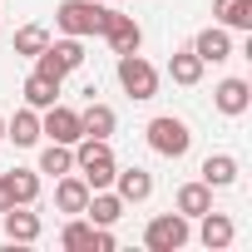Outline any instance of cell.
Listing matches in <instances>:
<instances>
[{
  "label": "cell",
  "mask_w": 252,
  "mask_h": 252,
  "mask_svg": "<svg viewBox=\"0 0 252 252\" xmlns=\"http://www.w3.org/2000/svg\"><path fill=\"white\" fill-rule=\"evenodd\" d=\"M0 15H5V10H0Z\"/></svg>",
  "instance_id": "30"
},
{
  "label": "cell",
  "mask_w": 252,
  "mask_h": 252,
  "mask_svg": "<svg viewBox=\"0 0 252 252\" xmlns=\"http://www.w3.org/2000/svg\"><path fill=\"white\" fill-rule=\"evenodd\" d=\"M213 15L222 30H252V0H213Z\"/></svg>",
  "instance_id": "22"
},
{
  "label": "cell",
  "mask_w": 252,
  "mask_h": 252,
  "mask_svg": "<svg viewBox=\"0 0 252 252\" xmlns=\"http://www.w3.org/2000/svg\"><path fill=\"white\" fill-rule=\"evenodd\" d=\"M198 222H203V227H198V242H203L208 252H222V247H232L237 227H232V218H227V213H213V208H208Z\"/></svg>",
  "instance_id": "16"
},
{
  "label": "cell",
  "mask_w": 252,
  "mask_h": 252,
  "mask_svg": "<svg viewBox=\"0 0 252 252\" xmlns=\"http://www.w3.org/2000/svg\"><path fill=\"white\" fill-rule=\"evenodd\" d=\"M40 173H50V178L74 173V144H45L40 149Z\"/></svg>",
  "instance_id": "23"
},
{
  "label": "cell",
  "mask_w": 252,
  "mask_h": 252,
  "mask_svg": "<svg viewBox=\"0 0 252 252\" xmlns=\"http://www.w3.org/2000/svg\"><path fill=\"white\" fill-rule=\"evenodd\" d=\"M104 15H109V0H60V5H55V25L64 35H74V40L99 35Z\"/></svg>",
  "instance_id": "2"
},
{
  "label": "cell",
  "mask_w": 252,
  "mask_h": 252,
  "mask_svg": "<svg viewBox=\"0 0 252 252\" xmlns=\"http://www.w3.org/2000/svg\"><path fill=\"white\" fill-rule=\"evenodd\" d=\"M79 129H84V139H114V129H119V114H114L109 104L89 99V109H79Z\"/></svg>",
  "instance_id": "17"
},
{
  "label": "cell",
  "mask_w": 252,
  "mask_h": 252,
  "mask_svg": "<svg viewBox=\"0 0 252 252\" xmlns=\"http://www.w3.org/2000/svg\"><path fill=\"white\" fill-rule=\"evenodd\" d=\"M188 237H193V227H188V218L178 208L149 218V227H144V247L149 252H178V247H188Z\"/></svg>",
  "instance_id": "5"
},
{
  "label": "cell",
  "mask_w": 252,
  "mask_h": 252,
  "mask_svg": "<svg viewBox=\"0 0 252 252\" xmlns=\"http://www.w3.org/2000/svg\"><path fill=\"white\" fill-rule=\"evenodd\" d=\"M84 218H89L94 227H114V222L124 218V198H119L114 188H94L89 203H84Z\"/></svg>",
  "instance_id": "15"
},
{
  "label": "cell",
  "mask_w": 252,
  "mask_h": 252,
  "mask_svg": "<svg viewBox=\"0 0 252 252\" xmlns=\"http://www.w3.org/2000/svg\"><path fill=\"white\" fill-rule=\"evenodd\" d=\"M60 247H64V252H94V222H89L84 213H74V218L64 222V232H60Z\"/></svg>",
  "instance_id": "21"
},
{
  "label": "cell",
  "mask_w": 252,
  "mask_h": 252,
  "mask_svg": "<svg viewBox=\"0 0 252 252\" xmlns=\"http://www.w3.org/2000/svg\"><path fill=\"white\" fill-rule=\"evenodd\" d=\"M213 104H218V114H227V119H242L247 114V104H252V84L247 79H222L218 89H213Z\"/></svg>",
  "instance_id": "11"
},
{
  "label": "cell",
  "mask_w": 252,
  "mask_h": 252,
  "mask_svg": "<svg viewBox=\"0 0 252 252\" xmlns=\"http://www.w3.org/2000/svg\"><path fill=\"white\" fill-rule=\"evenodd\" d=\"M0 222H5V237H10V242H40V232H45L40 213H30L25 203L5 208V213H0Z\"/></svg>",
  "instance_id": "10"
},
{
  "label": "cell",
  "mask_w": 252,
  "mask_h": 252,
  "mask_svg": "<svg viewBox=\"0 0 252 252\" xmlns=\"http://www.w3.org/2000/svg\"><path fill=\"white\" fill-rule=\"evenodd\" d=\"M20 94H25V104H30V109H50V104H60V84H55V79H45V74H30Z\"/></svg>",
  "instance_id": "24"
},
{
  "label": "cell",
  "mask_w": 252,
  "mask_h": 252,
  "mask_svg": "<svg viewBox=\"0 0 252 252\" xmlns=\"http://www.w3.org/2000/svg\"><path fill=\"white\" fill-rule=\"evenodd\" d=\"M45 45H50V30H45V25H20V30H15V55L35 60Z\"/></svg>",
  "instance_id": "26"
},
{
  "label": "cell",
  "mask_w": 252,
  "mask_h": 252,
  "mask_svg": "<svg viewBox=\"0 0 252 252\" xmlns=\"http://www.w3.org/2000/svg\"><path fill=\"white\" fill-rule=\"evenodd\" d=\"M119 84L129 99H154L158 94V69L134 50V55H119Z\"/></svg>",
  "instance_id": "6"
},
{
  "label": "cell",
  "mask_w": 252,
  "mask_h": 252,
  "mask_svg": "<svg viewBox=\"0 0 252 252\" xmlns=\"http://www.w3.org/2000/svg\"><path fill=\"white\" fill-rule=\"evenodd\" d=\"M114 247H119V237L109 227H94V252H114Z\"/></svg>",
  "instance_id": "27"
},
{
  "label": "cell",
  "mask_w": 252,
  "mask_h": 252,
  "mask_svg": "<svg viewBox=\"0 0 252 252\" xmlns=\"http://www.w3.org/2000/svg\"><path fill=\"white\" fill-rule=\"evenodd\" d=\"M5 139H10L15 149H35V144L45 139V134H40V109H30V104L15 109V114L5 119Z\"/></svg>",
  "instance_id": "13"
},
{
  "label": "cell",
  "mask_w": 252,
  "mask_h": 252,
  "mask_svg": "<svg viewBox=\"0 0 252 252\" xmlns=\"http://www.w3.org/2000/svg\"><path fill=\"white\" fill-rule=\"evenodd\" d=\"M109 188L124 198V208H134V203H149V198H154V173L139 168V163H134V168H119Z\"/></svg>",
  "instance_id": "9"
},
{
  "label": "cell",
  "mask_w": 252,
  "mask_h": 252,
  "mask_svg": "<svg viewBox=\"0 0 252 252\" xmlns=\"http://www.w3.org/2000/svg\"><path fill=\"white\" fill-rule=\"evenodd\" d=\"M173 208H178V213L193 222V218H203V213L213 208V188H208L203 178H198V183H183V188L173 193Z\"/></svg>",
  "instance_id": "18"
},
{
  "label": "cell",
  "mask_w": 252,
  "mask_h": 252,
  "mask_svg": "<svg viewBox=\"0 0 252 252\" xmlns=\"http://www.w3.org/2000/svg\"><path fill=\"white\" fill-rule=\"evenodd\" d=\"M203 183L208 188H232L237 183V158L232 154H208L203 158Z\"/></svg>",
  "instance_id": "20"
},
{
  "label": "cell",
  "mask_w": 252,
  "mask_h": 252,
  "mask_svg": "<svg viewBox=\"0 0 252 252\" xmlns=\"http://www.w3.org/2000/svg\"><path fill=\"white\" fill-rule=\"evenodd\" d=\"M74 173L89 183V193H94V188H109L114 173H119L109 139H79V144H74Z\"/></svg>",
  "instance_id": "1"
},
{
  "label": "cell",
  "mask_w": 252,
  "mask_h": 252,
  "mask_svg": "<svg viewBox=\"0 0 252 252\" xmlns=\"http://www.w3.org/2000/svg\"><path fill=\"white\" fill-rule=\"evenodd\" d=\"M0 139H5V114H0Z\"/></svg>",
  "instance_id": "29"
},
{
  "label": "cell",
  "mask_w": 252,
  "mask_h": 252,
  "mask_svg": "<svg viewBox=\"0 0 252 252\" xmlns=\"http://www.w3.org/2000/svg\"><path fill=\"white\" fill-rule=\"evenodd\" d=\"M79 64H84V40H74V35H60L35 55V74H45L55 84H64V74H74Z\"/></svg>",
  "instance_id": "3"
},
{
  "label": "cell",
  "mask_w": 252,
  "mask_h": 252,
  "mask_svg": "<svg viewBox=\"0 0 252 252\" xmlns=\"http://www.w3.org/2000/svg\"><path fill=\"white\" fill-rule=\"evenodd\" d=\"M99 35L109 40V50H114V55H134V50H144V30H139V20H134V15L109 10V15H104V25H99Z\"/></svg>",
  "instance_id": "7"
},
{
  "label": "cell",
  "mask_w": 252,
  "mask_h": 252,
  "mask_svg": "<svg viewBox=\"0 0 252 252\" xmlns=\"http://www.w3.org/2000/svg\"><path fill=\"white\" fill-rule=\"evenodd\" d=\"M40 134L50 144H79L84 129H79V109H64V104H50L40 109Z\"/></svg>",
  "instance_id": "8"
},
{
  "label": "cell",
  "mask_w": 252,
  "mask_h": 252,
  "mask_svg": "<svg viewBox=\"0 0 252 252\" xmlns=\"http://www.w3.org/2000/svg\"><path fill=\"white\" fill-rule=\"evenodd\" d=\"M193 55H198L203 64H222V60H232V35H227L222 25H208V30H198Z\"/></svg>",
  "instance_id": "14"
},
{
  "label": "cell",
  "mask_w": 252,
  "mask_h": 252,
  "mask_svg": "<svg viewBox=\"0 0 252 252\" xmlns=\"http://www.w3.org/2000/svg\"><path fill=\"white\" fill-rule=\"evenodd\" d=\"M84 203H89V183L79 173H60L55 178V213L74 218V213H84Z\"/></svg>",
  "instance_id": "12"
},
{
  "label": "cell",
  "mask_w": 252,
  "mask_h": 252,
  "mask_svg": "<svg viewBox=\"0 0 252 252\" xmlns=\"http://www.w3.org/2000/svg\"><path fill=\"white\" fill-rule=\"evenodd\" d=\"M168 79L183 84V89H193V84L203 79V60L193 55V45H188V50H173V60H168Z\"/></svg>",
  "instance_id": "19"
},
{
  "label": "cell",
  "mask_w": 252,
  "mask_h": 252,
  "mask_svg": "<svg viewBox=\"0 0 252 252\" xmlns=\"http://www.w3.org/2000/svg\"><path fill=\"white\" fill-rule=\"evenodd\" d=\"M149 149L158 154V158H183L188 149H193V129L183 119H173V114H158V119H149Z\"/></svg>",
  "instance_id": "4"
},
{
  "label": "cell",
  "mask_w": 252,
  "mask_h": 252,
  "mask_svg": "<svg viewBox=\"0 0 252 252\" xmlns=\"http://www.w3.org/2000/svg\"><path fill=\"white\" fill-rule=\"evenodd\" d=\"M5 208H15V193H10V178L0 173V213H5Z\"/></svg>",
  "instance_id": "28"
},
{
  "label": "cell",
  "mask_w": 252,
  "mask_h": 252,
  "mask_svg": "<svg viewBox=\"0 0 252 252\" xmlns=\"http://www.w3.org/2000/svg\"><path fill=\"white\" fill-rule=\"evenodd\" d=\"M5 178H10V193H15V203L35 208V198H40V168H10Z\"/></svg>",
  "instance_id": "25"
}]
</instances>
